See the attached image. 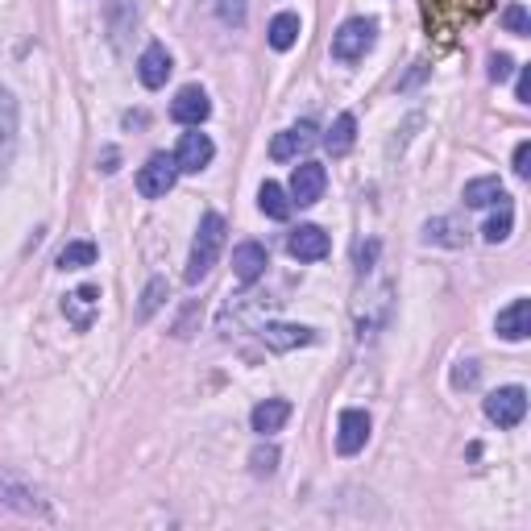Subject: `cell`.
Instances as JSON below:
<instances>
[{
    "mask_svg": "<svg viewBox=\"0 0 531 531\" xmlns=\"http://www.w3.org/2000/svg\"><path fill=\"white\" fill-rule=\"evenodd\" d=\"M225 237H229V225H225V216L220 212H208L200 220V229H195V241H191V258H187V283L195 287L200 278H208V270L216 266L220 258V249H225Z\"/></svg>",
    "mask_w": 531,
    "mask_h": 531,
    "instance_id": "1",
    "label": "cell"
},
{
    "mask_svg": "<svg viewBox=\"0 0 531 531\" xmlns=\"http://www.w3.org/2000/svg\"><path fill=\"white\" fill-rule=\"evenodd\" d=\"M378 38V25L370 17H349L337 34H332V59L337 63H357L366 59V50L374 46Z\"/></svg>",
    "mask_w": 531,
    "mask_h": 531,
    "instance_id": "2",
    "label": "cell"
},
{
    "mask_svg": "<svg viewBox=\"0 0 531 531\" xmlns=\"http://www.w3.org/2000/svg\"><path fill=\"white\" fill-rule=\"evenodd\" d=\"M527 415V390L523 386H498L486 395V419L498 428H519Z\"/></svg>",
    "mask_w": 531,
    "mask_h": 531,
    "instance_id": "3",
    "label": "cell"
},
{
    "mask_svg": "<svg viewBox=\"0 0 531 531\" xmlns=\"http://www.w3.org/2000/svg\"><path fill=\"white\" fill-rule=\"evenodd\" d=\"M175 179H179L175 154H150L146 166L137 171V191H142L146 200H162V195L175 187Z\"/></svg>",
    "mask_w": 531,
    "mask_h": 531,
    "instance_id": "4",
    "label": "cell"
},
{
    "mask_svg": "<svg viewBox=\"0 0 531 531\" xmlns=\"http://www.w3.org/2000/svg\"><path fill=\"white\" fill-rule=\"evenodd\" d=\"M258 337H262V345L274 349V353H291V349L312 345V341H316V328H307V324H283V320H266V324H258Z\"/></svg>",
    "mask_w": 531,
    "mask_h": 531,
    "instance_id": "5",
    "label": "cell"
},
{
    "mask_svg": "<svg viewBox=\"0 0 531 531\" xmlns=\"http://www.w3.org/2000/svg\"><path fill=\"white\" fill-rule=\"evenodd\" d=\"M324 187H328V171L320 162H299L295 175H291V204L299 208H312L324 200Z\"/></svg>",
    "mask_w": 531,
    "mask_h": 531,
    "instance_id": "6",
    "label": "cell"
},
{
    "mask_svg": "<svg viewBox=\"0 0 531 531\" xmlns=\"http://www.w3.org/2000/svg\"><path fill=\"white\" fill-rule=\"evenodd\" d=\"M366 440H370V415L361 407H345L337 419V453L353 457V453L366 449Z\"/></svg>",
    "mask_w": 531,
    "mask_h": 531,
    "instance_id": "7",
    "label": "cell"
},
{
    "mask_svg": "<svg viewBox=\"0 0 531 531\" xmlns=\"http://www.w3.org/2000/svg\"><path fill=\"white\" fill-rule=\"evenodd\" d=\"M316 142H320V137H316V125H312V121H299V125H291V129H283V133H274L270 158H274V162H291V158L307 154Z\"/></svg>",
    "mask_w": 531,
    "mask_h": 531,
    "instance_id": "8",
    "label": "cell"
},
{
    "mask_svg": "<svg viewBox=\"0 0 531 531\" xmlns=\"http://www.w3.org/2000/svg\"><path fill=\"white\" fill-rule=\"evenodd\" d=\"M212 158H216V146H212V137H208V133L191 129V133H183V137H179V150H175L179 171H187V175H200Z\"/></svg>",
    "mask_w": 531,
    "mask_h": 531,
    "instance_id": "9",
    "label": "cell"
},
{
    "mask_svg": "<svg viewBox=\"0 0 531 531\" xmlns=\"http://www.w3.org/2000/svg\"><path fill=\"white\" fill-rule=\"evenodd\" d=\"M208 113H212V100H208L204 88H195V83L191 88H179V96L171 100V117L187 129H200L208 121Z\"/></svg>",
    "mask_w": 531,
    "mask_h": 531,
    "instance_id": "10",
    "label": "cell"
},
{
    "mask_svg": "<svg viewBox=\"0 0 531 531\" xmlns=\"http://www.w3.org/2000/svg\"><path fill=\"white\" fill-rule=\"evenodd\" d=\"M96 312H100V287H92V283L75 287V291L63 299V316H67L79 332H88V328L96 324Z\"/></svg>",
    "mask_w": 531,
    "mask_h": 531,
    "instance_id": "11",
    "label": "cell"
},
{
    "mask_svg": "<svg viewBox=\"0 0 531 531\" xmlns=\"http://www.w3.org/2000/svg\"><path fill=\"white\" fill-rule=\"evenodd\" d=\"M13 154H17V100L13 92L0 88V175L13 166Z\"/></svg>",
    "mask_w": 531,
    "mask_h": 531,
    "instance_id": "12",
    "label": "cell"
},
{
    "mask_svg": "<svg viewBox=\"0 0 531 531\" xmlns=\"http://www.w3.org/2000/svg\"><path fill=\"white\" fill-rule=\"evenodd\" d=\"M287 249H291V258H299V262H320V258H328V233L320 225H299L287 237Z\"/></svg>",
    "mask_w": 531,
    "mask_h": 531,
    "instance_id": "13",
    "label": "cell"
},
{
    "mask_svg": "<svg viewBox=\"0 0 531 531\" xmlns=\"http://www.w3.org/2000/svg\"><path fill=\"white\" fill-rule=\"evenodd\" d=\"M266 266H270V258H266V249L258 245V241H241L237 249H233V274H237V283H258V278L266 274Z\"/></svg>",
    "mask_w": 531,
    "mask_h": 531,
    "instance_id": "14",
    "label": "cell"
},
{
    "mask_svg": "<svg viewBox=\"0 0 531 531\" xmlns=\"http://www.w3.org/2000/svg\"><path fill=\"white\" fill-rule=\"evenodd\" d=\"M0 502L13 507V511H21V515H46V502L38 498V490L9 478V473H0Z\"/></svg>",
    "mask_w": 531,
    "mask_h": 531,
    "instance_id": "15",
    "label": "cell"
},
{
    "mask_svg": "<svg viewBox=\"0 0 531 531\" xmlns=\"http://www.w3.org/2000/svg\"><path fill=\"white\" fill-rule=\"evenodd\" d=\"M171 71H175V63H171V54H166V46H146L142 50V59H137V79L146 83V88L154 92V88H162L166 79H171Z\"/></svg>",
    "mask_w": 531,
    "mask_h": 531,
    "instance_id": "16",
    "label": "cell"
},
{
    "mask_svg": "<svg viewBox=\"0 0 531 531\" xmlns=\"http://www.w3.org/2000/svg\"><path fill=\"white\" fill-rule=\"evenodd\" d=\"M494 328H498L502 341H527V332H531V303L527 299H515L511 307H502Z\"/></svg>",
    "mask_w": 531,
    "mask_h": 531,
    "instance_id": "17",
    "label": "cell"
},
{
    "mask_svg": "<svg viewBox=\"0 0 531 531\" xmlns=\"http://www.w3.org/2000/svg\"><path fill=\"white\" fill-rule=\"evenodd\" d=\"M287 419H291V403H287V399H266V403H258L254 411H249V424H254L258 436L283 432Z\"/></svg>",
    "mask_w": 531,
    "mask_h": 531,
    "instance_id": "18",
    "label": "cell"
},
{
    "mask_svg": "<svg viewBox=\"0 0 531 531\" xmlns=\"http://www.w3.org/2000/svg\"><path fill=\"white\" fill-rule=\"evenodd\" d=\"M461 200H465V208H490V204H502V200H507V191H502V183H498L494 175H482V179L465 183Z\"/></svg>",
    "mask_w": 531,
    "mask_h": 531,
    "instance_id": "19",
    "label": "cell"
},
{
    "mask_svg": "<svg viewBox=\"0 0 531 531\" xmlns=\"http://www.w3.org/2000/svg\"><path fill=\"white\" fill-rule=\"evenodd\" d=\"M465 237H469V229H461V220L457 216H436V220H428L424 225V241L428 245H465Z\"/></svg>",
    "mask_w": 531,
    "mask_h": 531,
    "instance_id": "20",
    "label": "cell"
},
{
    "mask_svg": "<svg viewBox=\"0 0 531 531\" xmlns=\"http://www.w3.org/2000/svg\"><path fill=\"white\" fill-rule=\"evenodd\" d=\"M96 258H100V249L92 241H71V245L59 249L54 266H59V270H88V266H96Z\"/></svg>",
    "mask_w": 531,
    "mask_h": 531,
    "instance_id": "21",
    "label": "cell"
},
{
    "mask_svg": "<svg viewBox=\"0 0 531 531\" xmlns=\"http://www.w3.org/2000/svg\"><path fill=\"white\" fill-rule=\"evenodd\" d=\"M258 208H262V216H270V220H287L295 204L287 200V191L278 187V183H262V187H258Z\"/></svg>",
    "mask_w": 531,
    "mask_h": 531,
    "instance_id": "22",
    "label": "cell"
},
{
    "mask_svg": "<svg viewBox=\"0 0 531 531\" xmlns=\"http://www.w3.org/2000/svg\"><path fill=\"white\" fill-rule=\"evenodd\" d=\"M266 38H270L274 50H291V46L299 42V13H278V17L270 21Z\"/></svg>",
    "mask_w": 531,
    "mask_h": 531,
    "instance_id": "23",
    "label": "cell"
},
{
    "mask_svg": "<svg viewBox=\"0 0 531 531\" xmlns=\"http://www.w3.org/2000/svg\"><path fill=\"white\" fill-rule=\"evenodd\" d=\"M353 137H357V121H353V113H341L337 121H332L324 146H328V154H349L353 150Z\"/></svg>",
    "mask_w": 531,
    "mask_h": 531,
    "instance_id": "24",
    "label": "cell"
},
{
    "mask_svg": "<svg viewBox=\"0 0 531 531\" xmlns=\"http://www.w3.org/2000/svg\"><path fill=\"white\" fill-rule=\"evenodd\" d=\"M511 229H515V212H511V204L507 200H502L498 204V212L486 220V225H482V237L490 241V245H498V241H507L511 237Z\"/></svg>",
    "mask_w": 531,
    "mask_h": 531,
    "instance_id": "25",
    "label": "cell"
},
{
    "mask_svg": "<svg viewBox=\"0 0 531 531\" xmlns=\"http://www.w3.org/2000/svg\"><path fill=\"white\" fill-rule=\"evenodd\" d=\"M162 303H166V278H150V287L142 295V307H137V320H150Z\"/></svg>",
    "mask_w": 531,
    "mask_h": 531,
    "instance_id": "26",
    "label": "cell"
},
{
    "mask_svg": "<svg viewBox=\"0 0 531 531\" xmlns=\"http://www.w3.org/2000/svg\"><path fill=\"white\" fill-rule=\"evenodd\" d=\"M249 469H254L258 478H262V473H274L278 469V449H274V444H258V449L249 453Z\"/></svg>",
    "mask_w": 531,
    "mask_h": 531,
    "instance_id": "27",
    "label": "cell"
},
{
    "mask_svg": "<svg viewBox=\"0 0 531 531\" xmlns=\"http://www.w3.org/2000/svg\"><path fill=\"white\" fill-rule=\"evenodd\" d=\"M212 9L225 25H245V0H212Z\"/></svg>",
    "mask_w": 531,
    "mask_h": 531,
    "instance_id": "28",
    "label": "cell"
},
{
    "mask_svg": "<svg viewBox=\"0 0 531 531\" xmlns=\"http://www.w3.org/2000/svg\"><path fill=\"white\" fill-rule=\"evenodd\" d=\"M502 25H507L511 34H531V21H527V9L523 5H507V13H502Z\"/></svg>",
    "mask_w": 531,
    "mask_h": 531,
    "instance_id": "29",
    "label": "cell"
},
{
    "mask_svg": "<svg viewBox=\"0 0 531 531\" xmlns=\"http://www.w3.org/2000/svg\"><path fill=\"white\" fill-rule=\"evenodd\" d=\"M511 71H515V59H511V54H494V59H490V79H494V83L511 79Z\"/></svg>",
    "mask_w": 531,
    "mask_h": 531,
    "instance_id": "30",
    "label": "cell"
},
{
    "mask_svg": "<svg viewBox=\"0 0 531 531\" xmlns=\"http://www.w3.org/2000/svg\"><path fill=\"white\" fill-rule=\"evenodd\" d=\"M478 382V361H461V366L453 370V386L461 390V386H473Z\"/></svg>",
    "mask_w": 531,
    "mask_h": 531,
    "instance_id": "31",
    "label": "cell"
},
{
    "mask_svg": "<svg viewBox=\"0 0 531 531\" xmlns=\"http://www.w3.org/2000/svg\"><path fill=\"white\" fill-rule=\"evenodd\" d=\"M515 175H519V179L531 175V142H519V146H515Z\"/></svg>",
    "mask_w": 531,
    "mask_h": 531,
    "instance_id": "32",
    "label": "cell"
},
{
    "mask_svg": "<svg viewBox=\"0 0 531 531\" xmlns=\"http://www.w3.org/2000/svg\"><path fill=\"white\" fill-rule=\"evenodd\" d=\"M515 100H519V104H531V71H527V67L519 71V83H515Z\"/></svg>",
    "mask_w": 531,
    "mask_h": 531,
    "instance_id": "33",
    "label": "cell"
},
{
    "mask_svg": "<svg viewBox=\"0 0 531 531\" xmlns=\"http://www.w3.org/2000/svg\"><path fill=\"white\" fill-rule=\"evenodd\" d=\"M104 175H113L117 171V150H104V166H100Z\"/></svg>",
    "mask_w": 531,
    "mask_h": 531,
    "instance_id": "34",
    "label": "cell"
}]
</instances>
